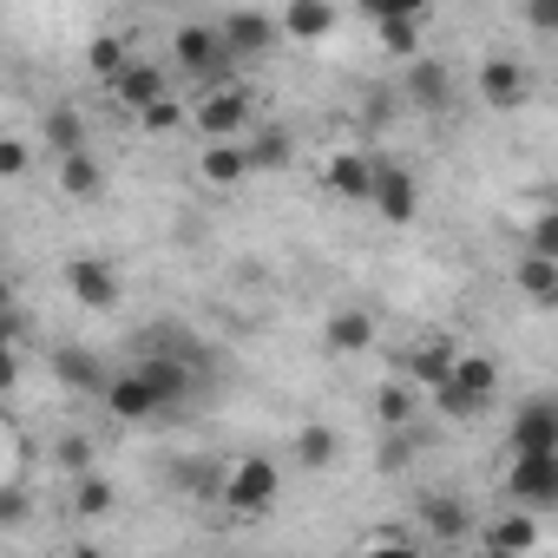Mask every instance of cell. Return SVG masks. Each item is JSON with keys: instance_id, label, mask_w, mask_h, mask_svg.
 <instances>
[{"instance_id": "cell-13", "label": "cell", "mask_w": 558, "mask_h": 558, "mask_svg": "<svg viewBox=\"0 0 558 558\" xmlns=\"http://www.w3.org/2000/svg\"><path fill=\"white\" fill-rule=\"evenodd\" d=\"M480 532V551L486 558H532L538 551V538H545V525H538V512H499L493 525H473Z\"/></svg>"}, {"instance_id": "cell-12", "label": "cell", "mask_w": 558, "mask_h": 558, "mask_svg": "<svg viewBox=\"0 0 558 558\" xmlns=\"http://www.w3.org/2000/svg\"><path fill=\"white\" fill-rule=\"evenodd\" d=\"M401 99H408L414 112H427V119H434V112H447V106H453V73H447L434 53H414V60L401 66Z\"/></svg>"}, {"instance_id": "cell-10", "label": "cell", "mask_w": 558, "mask_h": 558, "mask_svg": "<svg viewBox=\"0 0 558 558\" xmlns=\"http://www.w3.org/2000/svg\"><path fill=\"white\" fill-rule=\"evenodd\" d=\"M217 40H223L230 66H236V60H263V53H276V14H263V8H236V14L217 21Z\"/></svg>"}, {"instance_id": "cell-30", "label": "cell", "mask_w": 558, "mask_h": 558, "mask_svg": "<svg viewBox=\"0 0 558 558\" xmlns=\"http://www.w3.org/2000/svg\"><path fill=\"white\" fill-rule=\"evenodd\" d=\"M53 375H60L66 388H86V395H99V388H106V362H99V355H86V349H53Z\"/></svg>"}, {"instance_id": "cell-29", "label": "cell", "mask_w": 558, "mask_h": 558, "mask_svg": "<svg viewBox=\"0 0 558 558\" xmlns=\"http://www.w3.org/2000/svg\"><path fill=\"white\" fill-rule=\"evenodd\" d=\"M125 66H132V40H125V34L106 27V34L86 40V73H93V80H119Z\"/></svg>"}, {"instance_id": "cell-25", "label": "cell", "mask_w": 558, "mask_h": 558, "mask_svg": "<svg viewBox=\"0 0 558 558\" xmlns=\"http://www.w3.org/2000/svg\"><path fill=\"white\" fill-rule=\"evenodd\" d=\"M336 453H342V434L329 421H303L296 427V473H329Z\"/></svg>"}, {"instance_id": "cell-3", "label": "cell", "mask_w": 558, "mask_h": 558, "mask_svg": "<svg viewBox=\"0 0 558 558\" xmlns=\"http://www.w3.org/2000/svg\"><path fill=\"white\" fill-rule=\"evenodd\" d=\"M473 93H480L486 112H519V106L532 99V66H525L519 53H486V60L473 66Z\"/></svg>"}, {"instance_id": "cell-1", "label": "cell", "mask_w": 558, "mask_h": 558, "mask_svg": "<svg viewBox=\"0 0 558 558\" xmlns=\"http://www.w3.org/2000/svg\"><path fill=\"white\" fill-rule=\"evenodd\" d=\"M276 499H283V466H276L269 453H243V460H230L223 480H217V506H223L230 519H263Z\"/></svg>"}, {"instance_id": "cell-41", "label": "cell", "mask_w": 558, "mask_h": 558, "mask_svg": "<svg viewBox=\"0 0 558 558\" xmlns=\"http://www.w3.org/2000/svg\"><path fill=\"white\" fill-rule=\"evenodd\" d=\"M14 512H21V499H14L8 486H0V519H14Z\"/></svg>"}, {"instance_id": "cell-28", "label": "cell", "mask_w": 558, "mask_h": 558, "mask_svg": "<svg viewBox=\"0 0 558 558\" xmlns=\"http://www.w3.org/2000/svg\"><path fill=\"white\" fill-rule=\"evenodd\" d=\"M355 558H427L421 551V538H414V525H401V519H381L362 545H355Z\"/></svg>"}, {"instance_id": "cell-32", "label": "cell", "mask_w": 558, "mask_h": 558, "mask_svg": "<svg viewBox=\"0 0 558 558\" xmlns=\"http://www.w3.org/2000/svg\"><path fill=\"white\" fill-rule=\"evenodd\" d=\"M53 466L60 473H99V447H93V434H80V427H66L60 440H53Z\"/></svg>"}, {"instance_id": "cell-9", "label": "cell", "mask_w": 558, "mask_h": 558, "mask_svg": "<svg viewBox=\"0 0 558 558\" xmlns=\"http://www.w3.org/2000/svg\"><path fill=\"white\" fill-rule=\"evenodd\" d=\"M453 355H460V342L453 336H414L401 355H395V381H408V388H440L447 381V368H453Z\"/></svg>"}, {"instance_id": "cell-19", "label": "cell", "mask_w": 558, "mask_h": 558, "mask_svg": "<svg viewBox=\"0 0 558 558\" xmlns=\"http://www.w3.org/2000/svg\"><path fill=\"white\" fill-rule=\"evenodd\" d=\"M342 27V14L329 8V0H290L283 14H276V40H296V47H316Z\"/></svg>"}, {"instance_id": "cell-39", "label": "cell", "mask_w": 558, "mask_h": 558, "mask_svg": "<svg viewBox=\"0 0 558 558\" xmlns=\"http://www.w3.org/2000/svg\"><path fill=\"white\" fill-rule=\"evenodd\" d=\"M21 388V355H14V342H0V395H14Z\"/></svg>"}, {"instance_id": "cell-17", "label": "cell", "mask_w": 558, "mask_h": 558, "mask_svg": "<svg viewBox=\"0 0 558 558\" xmlns=\"http://www.w3.org/2000/svg\"><path fill=\"white\" fill-rule=\"evenodd\" d=\"M99 401H106V414H112V421H125V427H138V421H158V414H165V408H158V395H151V388H145L132 368L106 375Z\"/></svg>"}, {"instance_id": "cell-40", "label": "cell", "mask_w": 558, "mask_h": 558, "mask_svg": "<svg viewBox=\"0 0 558 558\" xmlns=\"http://www.w3.org/2000/svg\"><path fill=\"white\" fill-rule=\"evenodd\" d=\"M60 558H112V551H106V545H86V538H80V545H66Z\"/></svg>"}, {"instance_id": "cell-33", "label": "cell", "mask_w": 558, "mask_h": 558, "mask_svg": "<svg viewBox=\"0 0 558 558\" xmlns=\"http://www.w3.org/2000/svg\"><path fill=\"white\" fill-rule=\"evenodd\" d=\"M217 480H223L217 460H178V466H171V486L191 493V499H217Z\"/></svg>"}, {"instance_id": "cell-23", "label": "cell", "mask_w": 558, "mask_h": 558, "mask_svg": "<svg viewBox=\"0 0 558 558\" xmlns=\"http://www.w3.org/2000/svg\"><path fill=\"white\" fill-rule=\"evenodd\" d=\"M40 151H47V158L93 151V145H86V112H80V106H47V119H40Z\"/></svg>"}, {"instance_id": "cell-18", "label": "cell", "mask_w": 558, "mask_h": 558, "mask_svg": "<svg viewBox=\"0 0 558 558\" xmlns=\"http://www.w3.org/2000/svg\"><path fill=\"white\" fill-rule=\"evenodd\" d=\"M414 525H427V538H440V545H460L480 519H473V506L460 499V493H421V512H414Z\"/></svg>"}, {"instance_id": "cell-2", "label": "cell", "mask_w": 558, "mask_h": 558, "mask_svg": "<svg viewBox=\"0 0 558 558\" xmlns=\"http://www.w3.org/2000/svg\"><path fill=\"white\" fill-rule=\"evenodd\" d=\"M204 145H223V138H243L256 125V93L243 80H217L191 99V119H184Z\"/></svg>"}, {"instance_id": "cell-36", "label": "cell", "mask_w": 558, "mask_h": 558, "mask_svg": "<svg viewBox=\"0 0 558 558\" xmlns=\"http://www.w3.org/2000/svg\"><path fill=\"white\" fill-rule=\"evenodd\" d=\"M27 171H34V138L0 132V178H27Z\"/></svg>"}, {"instance_id": "cell-26", "label": "cell", "mask_w": 558, "mask_h": 558, "mask_svg": "<svg viewBox=\"0 0 558 558\" xmlns=\"http://www.w3.org/2000/svg\"><path fill=\"white\" fill-rule=\"evenodd\" d=\"M243 151H250V171H283L296 158V138L283 125H250L243 132Z\"/></svg>"}, {"instance_id": "cell-5", "label": "cell", "mask_w": 558, "mask_h": 558, "mask_svg": "<svg viewBox=\"0 0 558 558\" xmlns=\"http://www.w3.org/2000/svg\"><path fill=\"white\" fill-rule=\"evenodd\" d=\"M368 210L381 217V223H414L421 217V178L408 171V165H395V158H375V184H368Z\"/></svg>"}, {"instance_id": "cell-11", "label": "cell", "mask_w": 558, "mask_h": 558, "mask_svg": "<svg viewBox=\"0 0 558 558\" xmlns=\"http://www.w3.org/2000/svg\"><path fill=\"white\" fill-rule=\"evenodd\" d=\"M506 453H558V401L551 395L519 401V414L506 427Z\"/></svg>"}, {"instance_id": "cell-21", "label": "cell", "mask_w": 558, "mask_h": 558, "mask_svg": "<svg viewBox=\"0 0 558 558\" xmlns=\"http://www.w3.org/2000/svg\"><path fill=\"white\" fill-rule=\"evenodd\" d=\"M447 388H460L473 408H493V395H499V362H493L486 349H460L453 368H447Z\"/></svg>"}, {"instance_id": "cell-42", "label": "cell", "mask_w": 558, "mask_h": 558, "mask_svg": "<svg viewBox=\"0 0 558 558\" xmlns=\"http://www.w3.org/2000/svg\"><path fill=\"white\" fill-rule=\"evenodd\" d=\"M460 558H486V551H460Z\"/></svg>"}, {"instance_id": "cell-8", "label": "cell", "mask_w": 558, "mask_h": 558, "mask_svg": "<svg viewBox=\"0 0 558 558\" xmlns=\"http://www.w3.org/2000/svg\"><path fill=\"white\" fill-rule=\"evenodd\" d=\"M66 296L80 303V310H93V316H106V310H119V269L106 263V256H66Z\"/></svg>"}, {"instance_id": "cell-15", "label": "cell", "mask_w": 558, "mask_h": 558, "mask_svg": "<svg viewBox=\"0 0 558 558\" xmlns=\"http://www.w3.org/2000/svg\"><path fill=\"white\" fill-rule=\"evenodd\" d=\"M106 93H112V106H125V112L138 119L145 106H158V99L171 93V80H165L158 60H138V53H132V66H125L119 80H106Z\"/></svg>"}, {"instance_id": "cell-4", "label": "cell", "mask_w": 558, "mask_h": 558, "mask_svg": "<svg viewBox=\"0 0 558 558\" xmlns=\"http://www.w3.org/2000/svg\"><path fill=\"white\" fill-rule=\"evenodd\" d=\"M171 60H178L191 80H204V86L230 80V53H223V40H217V21H184V27H171Z\"/></svg>"}, {"instance_id": "cell-27", "label": "cell", "mask_w": 558, "mask_h": 558, "mask_svg": "<svg viewBox=\"0 0 558 558\" xmlns=\"http://www.w3.org/2000/svg\"><path fill=\"white\" fill-rule=\"evenodd\" d=\"M512 283H519V296H525L532 310H558V263L519 256V263H512Z\"/></svg>"}, {"instance_id": "cell-24", "label": "cell", "mask_w": 558, "mask_h": 558, "mask_svg": "<svg viewBox=\"0 0 558 558\" xmlns=\"http://www.w3.org/2000/svg\"><path fill=\"white\" fill-rule=\"evenodd\" d=\"M323 349L329 355H362V349H375V316L368 310H336L329 323H323Z\"/></svg>"}, {"instance_id": "cell-14", "label": "cell", "mask_w": 558, "mask_h": 558, "mask_svg": "<svg viewBox=\"0 0 558 558\" xmlns=\"http://www.w3.org/2000/svg\"><path fill=\"white\" fill-rule=\"evenodd\" d=\"M368 184H375V151L336 145V151L323 158V191H336L342 204H368Z\"/></svg>"}, {"instance_id": "cell-38", "label": "cell", "mask_w": 558, "mask_h": 558, "mask_svg": "<svg viewBox=\"0 0 558 558\" xmlns=\"http://www.w3.org/2000/svg\"><path fill=\"white\" fill-rule=\"evenodd\" d=\"M434 408H440V414H447V421H480V414H486V408H473V401H466V395H460V388H447V381H440V388H434Z\"/></svg>"}, {"instance_id": "cell-34", "label": "cell", "mask_w": 558, "mask_h": 558, "mask_svg": "<svg viewBox=\"0 0 558 558\" xmlns=\"http://www.w3.org/2000/svg\"><path fill=\"white\" fill-rule=\"evenodd\" d=\"M112 499H119V493H112L106 473H80V480H73V512H80V519H106Z\"/></svg>"}, {"instance_id": "cell-6", "label": "cell", "mask_w": 558, "mask_h": 558, "mask_svg": "<svg viewBox=\"0 0 558 558\" xmlns=\"http://www.w3.org/2000/svg\"><path fill=\"white\" fill-rule=\"evenodd\" d=\"M368 21H375L381 53H395L401 66L421 53V27H427V8H421V0H368Z\"/></svg>"}, {"instance_id": "cell-31", "label": "cell", "mask_w": 558, "mask_h": 558, "mask_svg": "<svg viewBox=\"0 0 558 558\" xmlns=\"http://www.w3.org/2000/svg\"><path fill=\"white\" fill-rule=\"evenodd\" d=\"M375 421H381V427H388V434H401V427H408V421H414V388H408V381H395V375H388V381H381V388H375Z\"/></svg>"}, {"instance_id": "cell-20", "label": "cell", "mask_w": 558, "mask_h": 558, "mask_svg": "<svg viewBox=\"0 0 558 558\" xmlns=\"http://www.w3.org/2000/svg\"><path fill=\"white\" fill-rule=\"evenodd\" d=\"M132 375L158 395V408L191 401V355H138V362H132Z\"/></svg>"}, {"instance_id": "cell-37", "label": "cell", "mask_w": 558, "mask_h": 558, "mask_svg": "<svg viewBox=\"0 0 558 558\" xmlns=\"http://www.w3.org/2000/svg\"><path fill=\"white\" fill-rule=\"evenodd\" d=\"M525 256L558 263V210H538V217H532V230H525Z\"/></svg>"}, {"instance_id": "cell-35", "label": "cell", "mask_w": 558, "mask_h": 558, "mask_svg": "<svg viewBox=\"0 0 558 558\" xmlns=\"http://www.w3.org/2000/svg\"><path fill=\"white\" fill-rule=\"evenodd\" d=\"M184 119H191V106L165 93L158 106H145V112H138V132H145V138H171V132H184Z\"/></svg>"}, {"instance_id": "cell-16", "label": "cell", "mask_w": 558, "mask_h": 558, "mask_svg": "<svg viewBox=\"0 0 558 558\" xmlns=\"http://www.w3.org/2000/svg\"><path fill=\"white\" fill-rule=\"evenodd\" d=\"M191 171H197V184H210V191H236V184H250V178H256V171H250V151H243V138L197 145Z\"/></svg>"}, {"instance_id": "cell-22", "label": "cell", "mask_w": 558, "mask_h": 558, "mask_svg": "<svg viewBox=\"0 0 558 558\" xmlns=\"http://www.w3.org/2000/svg\"><path fill=\"white\" fill-rule=\"evenodd\" d=\"M53 184H60V197H73V204H99V197H106V165H99L93 151L53 158Z\"/></svg>"}, {"instance_id": "cell-7", "label": "cell", "mask_w": 558, "mask_h": 558, "mask_svg": "<svg viewBox=\"0 0 558 558\" xmlns=\"http://www.w3.org/2000/svg\"><path fill=\"white\" fill-rule=\"evenodd\" d=\"M506 493H512L519 512L558 506V453H512L506 460Z\"/></svg>"}]
</instances>
